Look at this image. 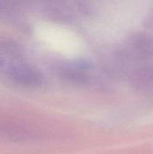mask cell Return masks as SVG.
<instances>
[{
    "label": "cell",
    "mask_w": 153,
    "mask_h": 154,
    "mask_svg": "<svg viewBox=\"0 0 153 154\" xmlns=\"http://www.w3.org/2000/svg\"><path fill=\"white\" fill-rule=\"evenodd\" d=\"M32 132L25 125L5 117H0V138L11 141H25L32 138Z\"/></svg>",
    "instance_id": "1"
}]
</instances>
